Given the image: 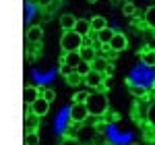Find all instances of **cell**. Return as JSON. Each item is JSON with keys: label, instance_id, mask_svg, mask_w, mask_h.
I'll return each instance as SVG.
<instances>
[{"label": "cell", "instance_id": "obj_26", "mask_svg": "<svg viewBox=\"0 0 155 145\" xmlns=\"http://www.w3.org/2000/svg\"><path fill=\"white\" fill-rule=\"evenodd\" d=\"M72 72H74V69H72V66H68V64H60V75H62L64 79H66L68 75H72Z\"/></svg>", "mask_w": 155, "mask_h": 145}, {"label": "cell", "instance_id": "obj_10", "mask_svg": "<svg viewBox=\"0 0 155 145\" xmlns=\"http://www.w3.org/2000/svg\"><path fill=\"white\" fill-rule=\"evenodd\" d=\"M81 54L79 52H66L64 56H62V60H60V64H68V66H72L74 71H77V66L81 64Z\"/></svg>", "mask_w": 155, "mask_h": 145}, {"label": "cell", "instance_id": "obj_9", "mask_svg": "<svg viewBox=\"0 0 155 145\" xmlns=\"http://www.w3.org/2000/svg\"><path fill=\"white\" fill-rule=\"evenodd\" d=\"M27 42H31V44H39L41 42V37H44V29L39 27V25H31L29 29H27Z\"/></svg>", "mask_w": 155, "mask_h": 145}, {"label": "cell", "instance_id": "obj_13", "mask_svg": "<svg viewBox=\"0 0 155 145\" xmlns=\"http://www.w3.org/2000/svg\"><path fill=\"white\" fill-rule=\"evenodd\" d=\"M141 60L145 66H155V48H143L141 50Z\"/></svg>", "mask_w": 155, "mask_h": 145}, {"label": "cell", "instance_id": "obj_31", "mask_svg": "<svg viewBox=\"0 0 155 145\" xmlns=\"http://www.w3.org/2000/svg\"><path fill=\"white\" fill-rule=\"evenodd\" d=\"M89 2H97V0H89Z\"/></svg>", "mask_w": 155, "mask_h": 145}, {"label": "cell", "instance_id": "obj_7", "mask_svg": "<svg viewBox=\"0 0 155 145\" xmlns=\"http://www.w3.org/2000/svg\"><path fill=\"white\" fill-rule=\"evenodd\" d=\"M37 97H41V91L37 87H33V85H25L23 87V104L25 106H31Z\"/></svg>", "mask_w": 155, "mask_h": 145}, {"label": "cell", "instance_id": "obj_8", "mask_svg": "<svg viewBox=\"0 0 155 145\" xmlns=\"http://www.w3.org/2000/svg\"><path fill=\"white\" fill-rule=\"evenodd\" d=\"M77 17L71 15V12H66V15H62L60 17V27H62V31H74V27H77Z\"/></svg>", "mask_w": 155, "mask_h": 145}, {"label": "cell", "instance_id": "obj_29", "mask_svg": "<svg viewBox=\"0 0 155 145\" xmlns=\"http://www.w3.org/2000/svg\"><path fill=\"white\" fill-rule=\"evenodd\" d=\"M106 116H107V120H116V114L114 112H106Z\"/></svg>", "mask_w": 155, "mask_h": 145}, {"label": "cell", "instance_id": "obj_3", "mask_svg": "<svg viewBox=\"0 0 155 145\" xmlns=\"http://www.w3.org/2000/svg\"><path fill=\"white\" fill-rule=\"evenodd\" d=\"M68 116H71V120L74 122V124H81V122H85L89 118V110H87L85 104H72Z\"/></svg>", "mask_w": 155, "mask_h": 145}, {"label": "cell", "instance_id": "obj_11", "mask_svg": "<svg viewBox=\"0 0 155 145\" xmlns=\"http://www.w3.org/2000/svg\"><path fill=\"white\" fill-rule=\"evenodd\" d=\"M79 54H81V60H83V62H89V64H91V62L99 56V54H97V50L93 48V46H83V48L79 50Z\"/></svg>", "mask_w": 155, "mask_h": 145}, {"label": "cell", "instance_id": "obj_19", "mask_svg": "<svg viewBox=\"0 0 155 145\" xmlns=\"http://www.w3.org/2000/svg\"><path fill=\"white\" fill-rule=\"evenodd\" d=\"M66 83H68V85H83L85 83V77H81L79 72L74 71L72 75H68V77H66Z\"/></svg>", "mask_w": 155, "mask_h": 145}, {"label": "cell", "instance_id": "obj_23", "mask_svg": "<svg viewBox=\"0 0 155 145\" xmlns=\"http://www.w3.org/2000/svg\"><path fill=\"white\" fill-rule=\"evenodd\" d=\"M41 97H44L46 102L52 104V102L56 99V91H54V89H50V87H46V89H41Z\"/></svg>", "mask_w": 155, "mask_h": 145}, {"label": "cell", "instance_id": "obj_17", "mask_svg": "<svg viewBox=\"0 0 155 145\" xmlns=\"http://www.w3.org/2000/svg\"><path fill=\"white\" fill-rule=\"evenodd\" d=\"M143 19H145V25H147L149 29H153V31H155V4H153V6H149V8L145 11Z\"/></svg>", "mask_w": 155, "mask_h": 145}, {"label": "cell", "instance_id": "obj_14", "mask_svg": "<svg viewBox=\"0 0 155 145\" xmlns=\"http://www.w3.org/2000/svg\"><path fill=\"white\" fill-rule=\"evenodd\" d=\"M74 31H77L79 35L87 37L89 33H91V21H87V19H79V21H77V27H74Z\"/></svg>", "mask_w": 155, "mask_h": 145}, {"label": "cell", "instance_id": "obj_12", "mask_svg": "<svg viewBox=\"0 0 155 145\" xmlns=\"http://www.w3.org/2000/svg\"><path fill=\"white\" fill-rule=\"evenodd\" d=\"M114 35H116V31H114L112 27H106V29H101V31L97 33V42H99L101 46H110V42H112Z\"/></svg>", "mask_w": 155, "mask_h": 145}, {"label": "cell", "instance_id": "obj_4", "mask_svg": "<svg viewBox=\"0 0 155 145\" xmlns=\"http://www.w3.org/2000/svg\"><path fill=\"white\" fill-rule=\"evenodd\" d=\"M104 79H106V75L104 72H97V71H91L87 77H85V85H87V89H91V91H97L101 85H104Z\"/></svg>", "mask_w": 155, "mask_h": 145}, {"label": "cell", "instance_id": "obj_18", "mask_svg": "<svg viewBox=\"0 0 155 145\" xmlns=\"http://www.w3.org/2000/svg\"><path fill=\"white\" fill-rule=\"evenodd\" d=\"M89 93H91V89H81V91H77V93H74L72 102H74V104H85V102H87V97H89Z\"/></svg>", "mask_w": 155, "mask_h": 145}, {"label": "cell", "instance_id": "obj_27", "mask_svg": "<svg viewBox=\"0 0 155 145\" xmlns=\"http://www.w3.org/2000/svg\"><path fill=\"white\" fill-rule=\"evenodd\" d=\"M60 145H79V141H77L74 137H66V139H62Z\"/></svg>", "mask_w": 155, "mask_h": 145}, {"label": "cell", "instance_id": "obj_25", "mask_svg": "<svg viewBox=\"0 0 155 145\" xmlns=\"http://www.w3.org/2000/svg\"><path fill=\"white\" fill-rule=\"evenodd\" d=\"M147 122H149V126H155V104H151V108H149V114H147Z\"/></svg>", "mask_w": 155, "mask_h": 145}, {"label": "cell", "instance_id": "obj_28", "mask_svg": "<svg viewBox=\"0 0 155 145\" xmlns=\"http://www.w3.org/2000/svg\"><path fill=\"white\" fill-rule=\"evenodd\" d=\"M147 141H155V126H151L147 131Z\"/></svg>", "mask_w": 155, "mask_h": 145}, {"label": "cell", "instance_id": "obj_21", "mask_svg": "<svg viewBox=\"0 0 155 145\" xmlns=\"http://www.w3.org/2000/svg\"><path fill=\"white\" fill-rule=\"evenodd\" d=\"M25 145H39V135L37 133H25Z\"/></svg>", "mask_w": 155, "mask_h": 145}, {"label": "cell", "instance_id": "obj_22", "mask_svg": "<svg viewBox=\"0 0 155 145\" xmlns=\"http://www.w3.org/2000/svg\"><path fill=\"white\" fill-rule=\"evenodd\" d=\"M91 71H93V69H91V64H89V62H81V64L77 66V72H79L81 77H87Z\"/></svg>", "mask_w": 155, "mask_h": 145}, {"label": "cell", "instance_id": "obj_20", "mask_svg": "<svg viewBox=\"0 0 155 145\" xmlns=\"http://www.w3.org/2000/svg\"><path fill=\"white\" fill-rule=\"evenodd\" d=\"M122 12H124V15H126V17H134V15H137V4H134V2H126V4H124V6H122Z\"/></svg>", "mask_w": 155, "mask_h": 145}, {"label": "cell", "instance_id": "obj_2", "mask_svg": "<svg viewBox=\"0 0 155 145\" xmlns=\"http://www.w3.org/2000/svg\"><path fill=\"white\" fill-rule=\"evenodd\" d=\"M83 35H79L77 31H64L62 37H60V48L62 52L66 54V52H79V50L83 48Z\"/></svg>", "mask_w": 155, "mask_h": 145}, {"label": "cell", "instance_id": "obj_1", "mask_svg": "<svg viewBox=\"0 0 155 145\" xmlns=\"http://www.w3.org/2000/svg\"><path fill=\"white\" fill-rule=\"evenodd\" d=\"M85 106H87V110H89V116H93V118L106 116V112H107V96L101 93V91H91L89 97H87V102H85Z\"/></svg>", "mask_w": 155, "mask_h": 145}, {"label": "cell", "instance_id": "obj_24", "mask_svg": "<svg viewBox=\"0 0 155 145\" xmlns=\"http://www.w3.org/2000/svg\"><path fill=\"white\" fill-rule=\"evenodd\" d=\"M128 91H130L134 97H143L145 96V87H141V85H137V87H134V85H128Z\"/></svg>", "mask_w": 155, "mask_h": 145}, {"label": "cell", "instance_id": "obj_5", "mask_svg": "<svg viewBox=\"0 0 155 145\" xmlns=\"http://www.w3.org/2000/svg\"><path fill=\"white\" fill-rule=\"evenodd\" d=\"M50 110V102H46L44 97H37L35 102L29 106V112L33 114V116H37V118H41V116H46Z\"/></svg>", "mask_w": 155, "mask_h": 145}, {"label": "cell", "instance_id": "obj_6", "mask_svg": "<svg viewBox=\"0 0 155 145\" xmlns=\"http://www.w3.org/2000/svg\"><path fill=\"white\" fill-rule=\"evenodd\" d=\"M110 48L114 50V52H124V50L128 48V37L124 35L122 31H116V35L112 37V42H110Z\"/></svg>", "mask_w": 155, "mask_h": 145}, {"label": "cell", "instance_id": "obj_15", "mask_svg": "<svg viewBox=\"0 0 155 145\" xmlns=\"http://www.w3.org/2000/svg\"><path fill=\"white\" fill-rule=\"evenodd\" d=\"M91 21V31H95V33H99L101 29H106L107 27V21L101 17V15H95V17H91L89 19Z\"/></svg>", "mask_w": 155, "mask_h": 145}, {"label": "cell", "instance_id": "obj_16", "mask_svg": "<svg viewBox=\"0 0 155 145\" xmlns=\"http://www.w3.org/2000/svg\"><path fill=\"white\" fill-rule=\"evenodd\" d=\"M110 64H112L110 60L101 58V56H97L95 60L91 62V69H93V71H97V72H104V71H107V69H110Z\"/></svg>", "mask_w": 155, "mask_h": 145}, {"label": "cell", "instance_id": "obj_30", "mask_svg": "<svg viewBox=\"0 0 155 145\" xmlns=\"http://www.w3.org/2000/svg\"><path fill=\"white\" fill-rule=\"evenodd\" d=\"M37 2H39L41 6H48V4H50V2H52V0H37Z\"/></svg>", "mask_w": 155, "mask_h": 145}]
</instances>
